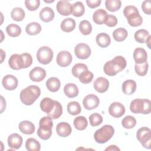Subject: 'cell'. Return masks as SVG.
<instances>
[{
    "label": "cell",
    "instance_id": "cell-1",
    "mask_svg": "<svg viewBox=\"0 0 151 151\" xmlns=\"http://www.w3.org/2000/svg\"><path fill=\"white\" fill-rule=\"evenodd\" d=\"M32 58L30 54L25 52L21 54H12L9 58L8 64L9 67L15 70L26 68L32 64Z\"/></svg>",
    "mask_w": 151,
    "mask_h": 151
},
{
    "label": "cell",
    "instance_id": "cell-2",
    "mask_svg": "<svg viewBox=\"0 0 151 151\" xmlns=\"http://www.w3.org/2000/svg\"><path fill=\"white\" fill-rule=\"evenodd\" d=\"M126 65V59L121 55H118L112 60L107 61L104 65L103 70L107 76H114L124 69Z\"/></svg>",
    "mask_w": 151,
    "mask_h": 151
},
{
    "label": "cell",
    "instance_id": "cell-3",
    "mask_svg": "<svg viewBox=\"0 0 151 151\" xmlns=\"http://www.w3.org/2000/svg\"><path fill=\"white\" fill-rule=\"evenodd\" d=\"M41 94V90L39 87L31 85L22 90L19 97L21 102L27 106L32 105Z\"/></svg>",
    "mask_w": 151,
    "mask_h": 151
},
{
    "label": "cell",
    "instance_id": "cell-4",
    "mask_svg": "<svg viewBox=\"0 0 151 151\" xmlns=\"http://www.w3.org/2000/svg\"><path fill=\"white\" fill-rule=\"evenodd\" d=\"M123 14L127 18L129 24L132 27L140 26L143 22V19L139 14L138 9L133 5H127L123 9Z\"/></svg>",
    "mask_w": 151,
    "mask_h": 151
},
{
    "label": "cell",
    "instance_id": "cell-5",
    "mask_svg": "<svg viewBox=\"0 0 151 151\" xmlns=\"http://www.w3.org/2000/svg\"><path fill=\"white\" fill-rule=\"evenodd\" d=\"M53 122L49 116L42 117L39 122V128L37 130V135L42 140H47L52 135Z\"/></svg>",
    "mask_w": 151,
    "mask_h": 151
},
{
    "label": "cell",
    "instance_id": "cell-6",
    "mask_svg": "<svg viewBox=\"0 0 151 151\" xmlns=\"http://www.w3.org/2000/svg\"><path fill=\"white\" fill-rule=\"evenodd\" d=\"M130 110L133 113L149 114L151 111V102L149 99H134L130 103Z\"/></svg>",
    "mask_w": 151,
    "mask_h": 151
},
{
    "label": "cell",
    "instance_id": "cell-7",
    "mask_svg": "<svg viewBox=\"0 0 151 151\" xmlns=\"http://www.w3.org/2000/svg\"><path fill=\"white\" fill-rule=\"evenodd\" d=\"M114 133V128L111 125L106 124L95 132L94 139L97 143L103 144L109 141L113 137Z\"/></svg>",
    "mask_w": 151,
    "mask_h": 151
},
{
    "label": "cell",
    "instance_id": "cell-8",
    "mask_svg": "<svg viewBox=\"0 0 151 151\" xmlns=\"http://www.w3.org/2000/svg\"><path fill=\"white\" fill-rule=\"evenodd\" d=\"M136 137L143 147L150 149L151 148V131L147 127L140 128L136 133Z\"/></svg>",
    "mask_w": 151,
    "mask_h": 151
},
{
    "label": "cell",
    "instance_id": "cell-9",
    "mask_svg": "<svg viewBox=\"0 0 151 151\" xmlns=\"http://www.w3.org/2000/svg\"><path fill=\"white\" fill-rule=\"evenodd\" d=\"M37 58L38 62L42 64H48L53 58V51L47 46L40 47L37 52Z\"/></svg>",
    "mask_w": 151,
    "mask_h": 151
},
{
    "label": "cell",
    "instance_id": "cell-10",
    "mask_svg": "<svg viewBox=\"0 0 151 151\" xmlns=\"http://www.w3.org/2000/svg\"><path fill=\"white\" fill-rule=\"evenodd\" d=\"M91 49L90 47L85 43L78 44L74 48V53L76 57L81 60L88 58L91 55Z\"/></svg>",
    "mask_w": 151,
    "mask_h": 151
},
{
    "label": "cell",
    "instance_id": "cell-11",
    "mask_svg": "<svg viewBox=\"0 0 151 151\" xmlns=\"http://www.w3.org/2000/svg\"><path fill=\"white\" fill-rule=\"evenodd\" d=\"M73 57L71 53L67 51H61L57 55L56 61L57 64L62 67L68 66L72 62Z\"/></svg>",
    "mask_w": 151,
    "mask_h": 151
},
{
    "label": "cell",
    "instance_id": "cell-12",
    "mask_svg": "<svg viewBox=\"0 0 151 151\" xmlns=\"http://www.w3.org/2000/svg\"><path fill=\"white\" fill-rule=\"evenodd\" d=\"M100 103L99 97L93 94H90L86 96L83 101V104L84 108L87 110H91L98 107Z\"/></svg>",
    "mask_w": 151,
    "mask_h": 151
},
{
    "label": "cell",
    "instance_id": "cell-13",
    "mask_svg": "<svg viewBox=\"0 0 151 151\" xmlns=\"http://www.w3.org/2000/svg\"><path fill=\"white\" fill-rule=\"evenodd\" d=\"M125 107L123 104L119 102L112 103L109 107V114L115 118L122 117L125 113Z\"/></svg>",
    "mask_w": 151,
    "mask_h": 151
},
{
    "label": "cell",
    "instance_id": "cell-14",
    "mask_svg": "<svg viewBox=\"0 0 151 151\" xmlns=\"http://www.w3.org/2000/svg\"><path fill=\"white\" fill-rule=\"evenodd\" d=\"M18 79L13 75L8 74L5 76L2 80L3 87L7 90H14L18 86Z\"/></svg>",
    "mask_w": 151,
    "mask_h": 151
},
{
    "label": "cell",
    "instance_id": "cell-15",
    "mask_svg": "<svg viewBox=\"0 0 151 151\" xmlns=\"http://www.w3.org/2000/svg\"><path fill=\"white\" fill-rule=\"evenodd\" d=\"M29 76L32 81L40 82L45 78L46 71L44 68L40 67H36L30 71Z\"/></svg>",
    "mask_w": 151,
    "mask_h": 151
},
{
    "label": "cell",
    "instance_id": "cell-16",
    "mask_svg": "<svg viewBox=\"0 0 151 151\" xmlns=\"http://www.w3.org/2000/svg\"><path fill=\"white\" fill-rule=\"evenodd\" d=\"M93 86L96 91L99 93H103L108 90L109 87V81L105 77H99L94 81Z\"/></svg>",
    "mask_w": 151,
    "mask_h": 151
},
{
    "label": "cell",
    "instance_id": "cell-17",
    "mask_svg": "<svg viewBox=\"0 0 151 151\" xmlns=\"http://www.w3.org/2000/svg\"><path fill=\"white\" fill-rule=\"evenodd\" d=\"M71 6L72 5H71L68 1L61 0L57 2L56 8L60 14L67 16L71 14Z\"/></svg>",
    "mask_w": 151,
    "mask_h": 151
},
{
    "label": "cell",
    "instance_id": "cell-18",
    "mask_svg": "<svg viewBox=\"0 0 151 151\" xmlns=\"http://www.w3.org/2000/svg\"><path fill=\"white\" fill-rule=\"evenodd\" d=\"M8 145L14 149H18L22 144V137L17 133H12L8 137Z\"/></svg>",
    "mask_w": 151,
    "mask_h": 151
},
{
    "label": "cell",
    "instance_id": "cell-19",
    "mask_svg": "<svg viewBox=\"0 0 151 151\" xmlns=\"http://www.w3.org/2000/svg\"><path fill=\"white\" fill-rule=\"evenodd\" d=\"M55 100H52L49 97L44 98L40 102V108L41 110L48 115L53 110L55 105Z\"/></svg>",
    "mask_w": 151,
    "mask_h": 151
},
{
    "label": "cell",
    "instance_id": "cell-20",
    "mask_svg": "<svg viewBox=\"0 0 151 151\" xmlns=\"http://www.w3.org/2000/svg\"><path fill=\"white\" fill-rule=\"evenodd\" d=\"M56 132L58 136L63 137H65L71 134L72 129L70 124L68 123L60 122L56 126Z\"/></svg>",
    "mask_w": 151,
    "mask_h": 151
},
{
    "label": "cell",
    "instance_id": "cell-21",
    "mask_svg": "<svg viewBox=\"0 0 151 151\" xmlns=\"http://www.w3.org/2000/svg\"><path fill=\"white\" fill-rule=\"evenodd\" d=\"M133 59L136 64H142L147 61V54L143 48H136L133 52Z\"/></svg>",
    "mask_w": 151,
    "mask_h": 151
},
{
    "label": "cell",
    "instance_id": "cell-22",
    "mask_svg": "<svg viewBox=\"0 0 151 151\" xmlns=\"http://www.w3.org/2000/svg\"><path fill=\"white\" fill-rule=\"evenodd\" d=\"M18 128L20 132L25 134H31L35 131V126L30 121L24 120L19 123Z\"/></svg>",
    "mask_w": 151,
    "mask_h": 151
},
{
    "label": "cell",
    "instance_id": "cell-23",
    "mask_svg": "<svg viewBox=\"0 0 151 151\" xmlns=\"http://www.w3.org/2000/svg\"><path fill=\"white\" fill-rule=\"evenodd\" d=\"M40 18L45 22H50L54 18V12L50 7H44L40 12Z\"/></svg>",
    "mask_w": 151,
    "mask_h": 151
},
{
    "label": "cell",
    "instance_id": "cell-24",
    "mask_svg": "<svg viewBox=\"0 0 151 151\" xmlns=\"http://www.w3.org/2000/svg\"><path fill=\"white\" fill-rule=\"evenodd\" d=\"M122 88L125 94L131 95L136 90V83L133 80H127L123 83Z\"/></svg>",
    "mask_w": 151,
    "mask_h": 151
},
{
    "label": "cell",
    "instance_id": "cell-25",
    "mask_svg": "<svg viewBox=\"0 0 151 151\" xmlns=\"http://www.w3.org/2000/svg\"><path fill=\"white\" fill-rule=\"evenodd\" d=\"M96 41L97 45L102 48L108 47L111 42L110 36L104 32H101L97 34L96 37Z\"/></svg>",
    "mask_w": 151,
    "mask_h": 151
},
{
    "label": "cell",
    "instance_id": "cell-26",
    "mask_svg": "<svg viewBox=\"0 0 151 151\" xmlns=\"http://www.w3.org/2000/svg\"><path fill=\"white\" fill-rule=\"evenodd\" d=\"M64 92L69 98H74L78 94V87L74 83H67L64 87Z\"/></svg>",
    "mask_w": 151,
    "mask_h": 151
},
{
    "label": "cell",
    "instance_id": "cell-27",
    "mask_svg": "<svg viewBox=\"0 0 151 151\" xmlns=\"http://www.w3.org/2000/svg\"><path fill=\"white\" fill-rule=\"evenodd\" d=\"M107 12L103 9L100 8L95 11L93 15V21L99 25H101L104 24L106 16L107 15Z\"/></svg>",
    "mask_w": 151,
    "mask_h": 151
},
{
    "label": "cell",
    "instance_id": "cell-28",
    "mask_svg": "<svg viewBox=\"0 0 151 151\" xmlns=\"http://www.w3.org/2000/svg\"><path fill=\"white\" fill-rule=\"evenodd\" d=\"M46 87L47 89L52 92L57 91L61 86L60 80L55 77L49 78L46 81Z\"/></svg>",
    "mask_w": 151,
    "mask_h": 151
},
{
    "label": "cell",
    "instance_id": "cell-29",
    "mask_svg": "<svg viewBox=\"0 0 151 151\" xmlns=\"http://www.w3.org/2000/svg\"><path fill=\"white\" fill-rule=\"evenodd\" d=\"M60 27L64 32H71L76 28V22L74 19L71 18H67L61 22Z\"/></svg>",
    "mask_w": 151,
    "mask_h": 151
},
{
    "label": "cell",
    "instance_id": "cell-30",
    "mask_svg": "<svg viewBox=\"0 0 151 151\" xmlns=\"http://www.w3.org/2000/svg\"><path fill=\"white\" fill-rule=\"evenodd\" d=\"M85 11V8L83 4L80 1L74 2L71 6V14L76 17L83 15Z\"/></svg>",
    "mask_w": 151,
    "mask_h": 151
},
{
    "label": "cell",
    "instance_id": "cell-31",
    "mask_svg": "<svg viewBox=\"0 0 151 151\" xmlns=\"http://www.w3.org/2000/svg\"><path fill=\"white\" fill-rule=\"evenodd\" d=\"M41 31V25L37 22H33L28 24L25 27L26 32L30 35H35L39 34Z\"/></svg>",
    "mask_w": 151,
    "mask_h": 151
},
{
    "label": "cell",
    "instance_id": "cell-32",
    "mask_svg": "<svg viewBox=\"0 0 151 151\" xmlns=\"http://www.w3.org/2000/svg\"><path fill=\"white\" fill-rule=\"evenodd\" d=\"M128 35L127 30L124 28H119L115 29L113 32V38L118 42H122L126 40Z\"/></svg>",
    "mask_w": 151,
    "mask_h": 151
},
{
    "label": "cell",
    "instance_id": "cell-33",
    "mask_svg": "<svg viewBox=\"0 0 151 151\" xmlns=\"http://www.w3.org/2000/svg\"><path fill=\"white\" fill-rule=\"evenodd\" d=\"M25 147L28 151H39L41 149V145L35 139L31 137L26 140Z\"/></svg>",
    "mask_w": 151,
    "mask_h": 151
},
{
    "label": "cell",
    "instance_id": "cell-34",
    "mask_svg": "<svg viewBox=\"0 0 151 151\" xmlns=\"http://www.w3.org/2000/svg\"><path fill=\"white\" fill-rule=\"evenodd\" d=\"M73 123L75 128L78 130H84L88 125L87 119L83 116H80L76 117L74 119Z\"/></svg>",
    "mask_w": 151,
    "mask_h": 151
},
{
    "label": "cell",
    "instance_id": "cell-35",
    "mask_svg": "<svg viewBox=\"0 0 151 151\" xmlns=\"http://www.w3.org/2000/svg\"><path fill=\"white\" fill-rule=\"evenodd\" d=\"M67 109L68 113L73 116L78 114L81 111L80 104L78 102L76 101L69 102L67 106Z\"/></svg>",
    "mask_w": 151,
    "mask_h": 151
},
{
    "label": "cell",
    "instance_id": "cell-36",
    "mask_svg": "<svg viewBox=\"0 0 151 151\" xmlns=\"http://www.w3.org/2000/svg\"><path fill=\"white\" fill-rule=\"evenodd\" d=\"M25 11L19 7H15L13 8L11 12V17L12 19L16 21H21L25 18Z\"/></svg>",
    "mask_w": 151,
    "mask_h": 151
},
{
    "label": "cell",
    "instance_id": "cell-37",
    "mask_svg": "<svg viewBox=\"0 0 151 151\" xmlns=\"http://www.w3.org/2000/svg\"><path fill=\"white\" fill-rule=\"evenodd\" d=\"M6 31L9 36L12 37H17L21 34V28L17 24H11L6 27Z\"/></svg>",
    "mask_w": 151,
    "mask_h": 151
},
{
    "label": "cell",
    "instance_id": "cell-38",
    "mask_svg": "<svg viewBox=\"0 0 151 151\" xmlns=\"http://www.w3.org/2000/svg\"><path fill=\"white\" fill-rule=\"evenodd\" d=\"M105 5L107 9L110 12H116L118 11L122 5L121 1L120 0H106Z\"/></svg>",
    "mask_w": 151,
    "mask_h": 151
},
{
    "label": "cell",
    "instance_id": "cell-39",
    "mask_svg": "<svg viewBox=\"0 0 151 151\" xmlns=\"http://www.w3.org/2000/svg\"><path fill=\"white\" fill-rule=\"evenodd\" d=\"M149 35V32L145 29H140L135 32L134 37L135 40L139 43L145 42L147 38Z\"/></svg>",
    "mask_w": 151,
    "mask_h": 151
},
{
    "label": "cell",
    "instance_id": "cell-40",
    "mask_svg": "<svg viewBox=\"0 0 151 151\" xmlns=\"http://www.w3.org/2000/svg\"><path fill=\"white\" fill-rule=\"evenodd\" d=\"M79 30L83 35H89L92 31V26L87 20H83L79 24Z\"/></svg>",
    "mask_w": 151,
    "mask_h": 151
},
{
    "label": "cell",
    "instance_id": "cell-41",
    "mask_svg": "<svg viewBox=\"0 0 151 151\" xmlns=\"http://www.w3.org/2000/svg\"><path fill=\"white\" fill-rule=\"evenodd\" d=\"M136 124V120L133 116H126L122 120V125L123 127L127 129L133 128Z\"/></svg>",
    "mask_w": 151,
    "mask_h": 151
},
{
    "label": "cell",
    "instance_id": "cell-42",
    "mask_svg": "<svg viewBox=\"0 0 151 151\" xmlns=\"http://www.w3.org/2000/svg\"><path fill=\"white\" fill-rule=\"evenodd\" d=\"M93 77V73L87 70L81 73L78 78L81 83L83 84H88L92 81Z\"/></svg>",
    "mask_w": 151,
    "mask_h": 151
},
{
    "label": "cell",
    "instance_id": "cell-43",
    "mask_svg": "<svg viewBox=\"0 0 151 151\" xmlns=\"http://www.w3.org/2000/svg\"><path fill=\"white\" fill-rule=\"evenodd\" d=\"M149 65L147 61L142 64H135L134 70L136 73L140 76H145L147 72Z\"/></svg>",
    "mask_w": 151,
    "mask_h": 151
},
{
    "label": "cell",
    "instance_id": "cell-44",
    "mask_svg": "<svg viewBox=\"0 0 151 151\" xmlns=\"http://www.w3.org/2000/svg\"><path fill=\"white\" fill-rule=\"evenodd\" d=\"M88 70L87 66L83 63H77L72 68L71 73L75 77L78 78L80 74L83 71Z\"/></svg>",
    "mask_w": 151,
    "mask_h": 151
},
{
    "label": "cell",
    "instance_id": "cell-45",
    "mask_svg": "<svg viewBox=\"0 0 151 151\" xmlns=\"http://www.w3.org/2000/svg\"><path fill=\"white\" fill-rule=\"evenodd\" d=\"M63 113V107L60 102L56 101L55 107L52 112L48 115L52 119H56L59 118Z\"/></svg>",
    "mask_w": 151,
    "mask_h": 151
},
{
    "label": "cell",
    "instance_id": "cell-46",
    "mask_svg": "<svg viewBox=\"0 0 151 151\" xmlns=\"http://www.w3.org/2000/svg\"><path fill=\"white\" fill-rule=\"evenodd\" d=\"M89 121L91 126H97L103 122V117L99 113H94L91 114L89 117Z\"/></svg>",
    "mask_w": 151,
    "mask_h": 151
},
{
    "label": "cell",
    "instance_id": "cell-47",
    "mask_svg": "<svg viewBox=\"0 0 151 151\" xmlns=\"http://www.w3.org/2000/svg\"><path fill=\"white\" fill-rule=\"evenodd\" d=\"M25 5L29 11H33L39 8L40 1L39 0H26L25 1Z\"/></svg>",
    "mask_w": 151,
    "mask_h": 151
},
{
    "label": "cell",
    "instance_id": "cell-48",
    "mask_svg": "<svg viewBox=\"0 0 151 151\" xmlns=\"http://www.w3.org/2000/svg\"><path fill=\"white\" fill-rule=\"evenodd\" d=\"M104 23L108 27H113L117 25V19L116 17L113 15H107Z\"/></svg>",
    "mask_w": 151,
    "mask_h": 151
},
{
    "label": "cell",
    "instance_id": "cell-49",
    "mask_svg": "<svg viewBox=\"0 0 151 151\" xmlns=\"http://www.w3.org/2000/svg\"><path fill=\"white\" fill-rule=\"evenodd\" d=\"M142 9L144 13L147 15L151 14V3L150 0L144 1L142 4Z\"/></svg>",
    "mask_w": 151,
    "mask_h": 151
},
{
    "label": "cell",
    "instance_id": "cell-50",
    "mask_svg": "<svg viewBox=\"0 0 151 151\" xmlns=\"http://www.w3.org/2000/svg\"><path fill=\"white\" fill-rule=\"evenodd\" d=\"M101 2V0H86V3L90 8H94L99 6Z\"/></svg>",
    "mask_w": 151,
    "mask_h": 151
},
{
    "label": "cell",
    "instance_id": "cell-51",
    "mask_svg": "<svg viewBox=\"0 0 151 151\" xmlns=\"http://www.w3.org/2000/svg\"><path fill=\"white\" fill-rule=\"evenodd\" d=\"M1 113H2L4 111V110L5 109V108H6V101H5V100H4V97L2 96H1Z\"/></svg>",
    "mask_w": 151,
    "mask_h": 151
},
{
    "label": "cell",
    "instance_id": "cell-52",
    "mask_svg": "<svg viewBox=\"0 0 151 151\" xmlns=\"http://www.w3.org/2000/svg\"><path fill=\"white\" fill-rule=\"evenodd\" d=\"M105 150H120V149L116 145H110L107 147Z\"/></svg>",
    "mask_w": 151,
    "mask_h": 151
},
{
    "label": "cell",
    "instance_id": "cell-53",
    "mask_svg": "<svg viewBox=\"0 0 151 151\" xmlns=\"http://www.w3.org/2000/svg\"><path fill=\"white\" fill-rule=\"evenodd\" d=\"M1 51V63H2L4 60V58H5V52L3 51V50L1 49L0 50Z\"/></svg>",
    "mask_w": 151,
    "mask_h": 151
},
{
    "label": "cell",
    "instance_id": "cell-54",
    "mask_svg": "<svg viewBox=\"0 0 151 151\" xmlns=\"http://www.w3.org/2000/svg\"><path fill=\"white\" fill-rule=\"evenodd\" d=\"M150 38H151V35H149L148 36V37L147 38V39H146V44H147V47H149V48H150L151 47H150Z\"/></svg>",
    "mask_w": 151,
    "mask_h": 151
},
{
    "label": "cell",
    "instance_id": "cell-55",
    "mask_svg": "<svg viewBox=\"0 0 151 151\" xmlns=\"http://www.w3.org/2000/svg\"><path fill=\"white\" fill-rule=\"evenodd\" d=\"M44 2H47V3H50V2H54V1L52 0V1H47L45 0Z\"/></svg>",
    "mask_w": 151,
    "mask_h": 151
}]
</instances>
